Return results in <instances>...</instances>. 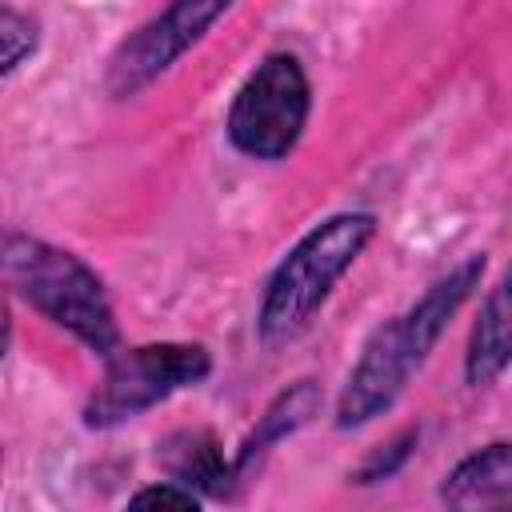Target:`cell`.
<instances>
[{
	"label": "cell",
	"instance_id": "cell-1",
	"mask_svg": "<svg viewBox=\"0 0 512 512\" xmlns=\"http://www.w3.org/2000/svg\"><path fill=\"white\" fill-rule=\"evenodd\" d=\"M488 272V256L472 252L444 276H436L400 316L384 320L360 348L356 364L348 368V380L336 396V428L352 432L372 420H380L412 384V376L428 364L432 348L448 332L452 316L464 308V300L480 288Z\"/></svg>",
	"mask_w": 512,
	"mask_h": 512
},
{
	"label": "cell",
	"instance_id": "cell-2",
	"mask_svg": "<svg viewBox=\"0 0 512 512\" xmlns=\"http://www.w3.org/2000/svg\"><path fill=\"white\" fill-rule=\"evenodd\" d=\"M376 212H332L312 224L268 272L256 304V340L264 348L292 344L328 304L336 284L352 272L364 248L376 240Z\"/></svg>",
	"mask_w": 512,
	"mask_h": 512
},
{
	"label": "cell",
	"instance_id": "cell-3",
	"mask_svg": "<svg viewBox=\"0 0 512 512\" xmlns=\"http://www.w3.org/2000/svg\"><path fill=\"white\" fill-rule=\"evenodd\" d=\"M0 276L48 324L64 328L88 352L112 356L120 348V324L108 288L76 252L28 232H12L0 240Z\"/></svg>",
	"mask_w": 512,
	"mask_h": 512
},
{
	"label": "cell",
	"instance_id": "cell-4",
	"mask_svg": "<svg viewBox=\"0 0 512 512\" xmlns=\"http://www.w3.org/2000/svg\"><path fill=\"white\" fill-rule=\"evenodd\" d=\"M212 376V352L192 340H152L136 348H116L104 376L84 400V428L108 432L120 428L156 404L172 400L184 388H196Z\"/></svg>",
	"mask_w": 512,
	"mask_h": 512
},
{
	"label": "cell",
	"instance_id": "cell-5",
	"mask_svg": "<svg viewBox=\"0 0 512 512\" xmlns=\"http://www.w3.org/2000/svg\"><path fill=\"white\" fill-rule=\"evenodd\" d=\"M312 116V80L296 52H268L236 88L224 136L228 144L260 164L288 160L304 140Z\"/></svg>",
	"mask_w": 512,
	"mask_h": 512
},
{
	"label": "cell",
	"instance_id": "cell-6",
	"mask_svg": "<svg viewBox=\"0 0 512 512\" xmlns=\"http://www.w3.org/2000/svg\"><path fill=\"white\" fill-rule=\"evenodd\" d=\"M240 0H168L144 24H136L104 64V92L132 100L172 72Z\"/></svg>",
	"mask_w": 512,
	"mask_h": 512
},
{
	"label": "cell",
	"instance_id": "cell-7",
	"mask_svg": "<svg viewBox=\"0 0 512 512\" xmlns=\"http://www.w3.org/2000/svg\"><path fill=\"white\" fill-rule=\"evenodd\" d=\"M156 464L168 480L192 488L200 500H232L240 488L232 456H224L212 428H172L156 440Z\"/></svg>",
	"mask_w": 512,
	"mask_h": 512
},
{
	"label": "cell",
	"instance_id": "cell-8",
	"mask_svg": "<svg viewBox=\"0 0 512 512\" xmlns=\"http://www.w3.org/2000/svg\"><path fill=\"white\" fill-rule=\"evenodd\" d=\"M320 404H324V392H320V380H312V376H300V380H292L288 388H280L272 400H268V408L256 416V424L248 428V436L236 444V452H232V472H236V480L244 484V480H252V472L264 464V456L276 448V444H284L288 436H296L300 428H308L316 416H320Z\"/></svg>",
	"mask_w": 512,
	"mask_h": 512
},
{
	"label": "cell",
	"instance_id": "cell-9",
	"mask_svg": "<svg viewBox=\"0 0 512 512\" xmlns=\"http://www.w3.org/2000/svg\"><path fill=\"white\" fill-rule=\"evenodd\" d=\"M512 496V444L492 440L464 460H456L440 480V500L448 508H492Z\"/></svg>",
	"mask_w": 512,
	"mask_h": 512
},
{
	"label": "cell",
	"instance_id": "cell-10",
	"mask_svg": "<svg viewBox=\"0 0 512 512\" xmlns=\"http://www.w3.org/2000/svg\"><path fill=\"white\" fill-rule=\"evenodd\" d=\"M512 360V340H508V284L496 280L476 312L468 348H464V384L468 388H492Z\"/></svg>",
	"mask_w": 512,
	"mask_h": 512
},
{
	"label": "cell",
	"instance_id": "cell-11",
	"mask_svg": "<svg viewBox=\"0 0 512 512\" xmlns=\"http://www.w3.org/2000/svg\"><path fill=\"white\" fill-rule=\"evenodd\" d=\"M416 444H420V424L400 428L396 436H388L384 444H376V448L360 460V468H356L348 480H352V484H384V480H392V476L404 472V464L416 456Z\"/></svg>",
	"mask_w": 512,
	"mask_h": 512
},
{
	"label": "cell",
	"instance_id": "cell-12",
	"mask_svg": "<svg viewBox=\"0 0 512 512\" xmlns=\"http://www.w3.org/2000/svg\"><path fill=\"white\" fill-rule=\"evenodd\" d=\"M40 44V28L28 12L0 4V88L16 76V68L36 52Z\"/></svg>",
	"mask_w": 512,
	"mask_h": 512
},
{
	"label": "cell",
	"instance_id": "cell-13",
	"mask_svg": "<svg viewBox=\"0 0 512 512\" xmlns=\"http://www.w3.org/2000/svg\"><path fill=\"white\" fill-rule=\"evenodd\" d=\"M200 504H204V500H200L192 488L176 484V480H156V484H144L140 492L128 496V508H176V512H196Z\"/></svg>",
	"mask_w": 512,
	"mask_h": 512
},
{
	"label": "cell",
	"instance_id": "cell-14",
	"mask_svg": "<svg viewBox=\"0 0 512 512\" xmlns=\"http://www.w3.org/2000/svg\"><path fill=\"white\" fill-rule=\"evenodd\" d=\"M8 344H12V308H8V296L0 292V364L8 356Z\"/></svg>",
	"mask_w": 512,
	"mask_h": 512
}]
</instances>
